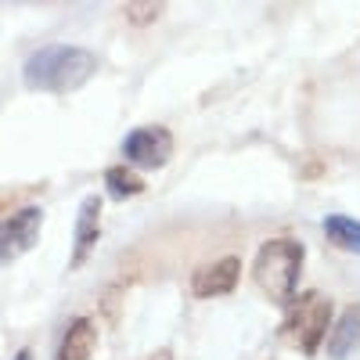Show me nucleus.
Returning <instances> with one entry per match:
<instances>
[{"mask_svg": "<svg viewBox=\"0 0 360 360\" xmlns=\"http://www.w3.org/2000/svg\"><path fill=\"white\" fill-rule=\"evenodd\" d=\"M94 72H98V54L94 51L72 47V44H51L25 62L22 79H25L29 90L69 94V90H79Z\"/></svg>", "mask_w": 360, "mask_h": 360, "instance_id": "nucleus-1", "label": "nucleus"}, {"mask_svg": "<svg viewBox=\"0 0 360 360\" xmlns=\"http://www.w3.org/2000/svg\"><path fill=\"white\" fill-rule=\"evenodd\" d=\"M328 328H332V299L321 292H307L295 295L285 307V321H281V339L288 346H295L299 353L314 356L321 349V342L328 339Z\"/></svg>", "mask_w": 360, "mask_h": 360, "instance_id": "nucleus-3", "label": "nucleus"}, {"mask_svg": "<svg viewBox=\"0 0 360 360\" xmlns=\"http://www.w3.org/2000/svg\"><path fill=\"white\" fill-rule=\"evenodd\" d=\"M15 360H33V349H18V353H15Z\"/></svg>", "mask_w": 360, "mask_h": 360, "instance_id": "nucleus-14", "label": "nucleus"}, {"mask_svg": "<svg viewBox=\"0 0 360 360\" xmlns=\"http://www.w3.org/2000/svg\"><path fill=\"white\" fill-rule=\"evenodd\" d=\"M101 307L108 310V321L115 324V317H119V285H115V288H108V292L101 295Z\"/></svg>", "mask_w": 360, "mask_h": 360, "instance_id": "nucleus-13", "label": "nucleus"}, {"mask_svg": "<svg viewBox=\"0 0 360 360\" xmlns=\"http://www.w3.org/2000/svg\"><path fill=\"white\" fill-rule=\"evenodd\" d=\"M152 360H173V356H169V349H159V353H155Z\"/></svg>", "mask_w": 360, "mask_h": 360, "instance_id": "nucleus-15", "label": "nucleus"}, {"mask_svg": "<svg viewBox=\"0 0 360 360\" xmlns=\"http://www.w3.org/2000/svg\"><path fill=\"white\" fill-rule=\"evenodd\" d=\"M94 346H98V328L90 317H76L62 342H58V360H90L94 356Z\"/></svg>", "mask_w": 360, "mask_h": 360, "instance_id": "nucleus-8", "label": "nucleus"}, {"mask_svg": "<svg viewBox=\"0 0 360 360\" xmlns=\"http://www.w3.org/2000/svg\"><path fill=\"white\" fill-rule=\"evenodd\" d=\"M238 278H242V259H238V256H220V259L198 266L191 274V292L198 299H217V295L234 292Z\"/></svg>", "mask_w": 360, "mask_h": 360, "instance_id": "nucleus-6", "label": "nucleus"}, {"mask_svg": "<svg viewBox=\"0 0 360 360\" xmlns=\"http://www.w3.org/2000/svg\"><path fill=\"white\" fill-rule=\"evenodd\" d=\"M105 188H108L112 198H137V195H144L148 184L123 162V166H108L105 169Z\"/></svg>", "mask_w": 360, "mask_h": 360, "instance_id": "nucleus-11", "label": "nucleus"}, {"mask_svg": "<svg viewBox=\"0 0 360 360\" xmlns=\"http://www.w3.org/2000/svg\"><path fill=\"white\" fill-rule=\"evenodd\" d=\"M307 263V249L295 238H266L252 259L256 288L278 307H288L299 292V274Z\"/></svg>", "mask_w": 360, "mask_h": 360, "instance_id": "nucleus-2", "label": "nucleus"}, {"mask_svg": "<svg viewBox=\"0 0 360 360\" xmlns=\"http://www.w3.org/2000/svg\"><path fill=\"white\" fill-rule=\"evenodd\" d=\"M101 238V195H86L79 202V217H76V234H72V256L69 266H83L90 259Z\"/></svg>", "mask_w": 360, "mask_h": 360, "instance_id": "nucleus-7", "label": "nucleus"}, {"mask_svg": "<svg viewBox=\"0 0 360 360\" xmlns=\"http://www.w3.org/2000/svg\"><path fill=\"white\" fill-rule=\"evenodd\" d=\"M40 227H44V209H37V205H25V209L8 213L0 220V256L15 259V256L29 252L40 238Z\"/></svg>", "mask_w": 360, "mask_h": 360, "instance_id": "nucleus-5", "label": "nucleus"}, {"mask_svg": "<svg viewBox=\"0 0 360 360\" xmlns=\"http://www.w3.org/2000/svg\"><path fill=\"white\" fill-rule=\"evenodd\" d=\"M162 11H166V8L155 4V0H152V4H127V8H123L127 22H134V25H152Z\"/></svg>", "mask_w": 360, "mask_h": 360, "instance_id": "nucleus-12", "label": "nucleus"}, {"mask_svg": "<svg viewBox=\"0 0 360 360\" xmlns=\"http://www.w3.org/2000/svg\"><path fill=\"white\" fill-rule=\"evenodd\" d=\"M324 342H328V356L332 360H346L360 342V307H349L332 328H328Z\"/></svg>", "mask_w": 360, "mask_h": 360, "instance_id": "nucleus-9", "label": "nucleus"}, {"mask_svg": "<svg viewBox=\"0 0 360 360\" xmlns=\"http://www.w3.org/2000/svg\"><path fill=\"white\" fill-rule=\"evenodd\" d=\"M324 238H328L335 249L360 256V220L342 217V213H328V217H324Z\"/></svg>", "mask_w": 360, "mask_h": 360, "instance_id": "nucleus-10", "label": "nucleus"}, {"mask_svg": "<svg viewBox=\"0 0 360 360\" xmlns=\"http://www.w3.org/2000/svg\"><path fill=\"white\" fill-rule=\"evenodd\" d=\"M173 155V134L166 127H137L123 141V159L127 166L141 169H162Z\"/></svg>", "mask_w": 360, "mask_h": 360, "instance_id": "nucleus-4", "label": "nucleus"}]
</instances>
